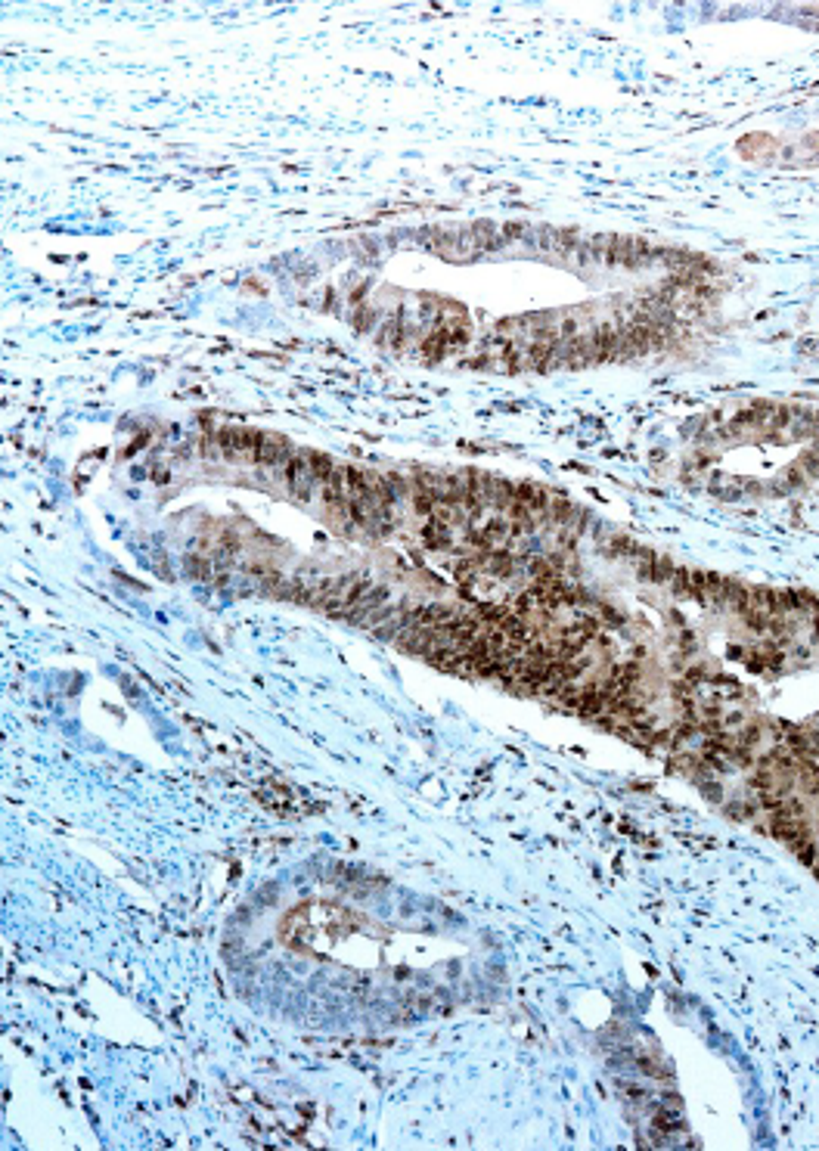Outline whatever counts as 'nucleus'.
I'll list each match as a JSON object with an SVG mask.
<instances>
[{
	"label": "nucleus",
	"mask_w": 819,
	"mask_h": 1151,
	"mask_svg": "<svg viewBox=\"0 0 819 1151\" xmlns=\"http://www.w3.org/2000/svg\"><path fill=\"white\" fill-rule=\"evenodd\" d=\"M261 435L258 428H217L215 432V447L221 451L227 460H249L255 462L258 456V444H261Z\"/></svg>",
	"instance_id": "f257e3e1"
},
{
	"label": "nucleus",
	"mask_w": 819,
	"mask_h": 1151,
	"mask_svg": "<svg viewBox=\"0 0 819 1151\" xmlns=\"http://www.w3.org/2000/svg\"><path fill=\"white\" fill-rule=\"evenodd\" d=\"M279 472H283L286 490H289L292 496H298V500H307V496H311V490H313V485H320L317 472H313V466H311V451L292 453V460L286 462Z\"/></svg>",
	"instance_id": "f03ea898"
},
{
	"label": "nucleus",
	"mask_w": 819,
	"mask_h": 1151,
	"mask_svg": "<svg viewBox=\"0 0 819 1151\" xmlns=\"http://www.w3.org/2000/svg\"><path fill=\"white\" fill-rule=\"evenodd\" d=\"M379 342L385 345V348H394V351L404 348V345H407V323H404V314L388 317L385 323L379 326Z\"/></svg>",
	"instance_id": "7ed1b4c3"
},
{
	"label": "nucleus",
	"mask_w": 819,
	"mask_h": 1151,
	"mask_svg": "<svg viewBox=\"0 0 819 1151\" xmlns=\"http://www.w3.org/2000/svg\"><path fill=\"white\" fill-rule=\"evenodd\" d=\"M422 540H426L428 549H444L450 543V524H444L438 519H426V528H422Z\"/></svg>",
	"instance_id": "20e7f679"
}]
</instances>
